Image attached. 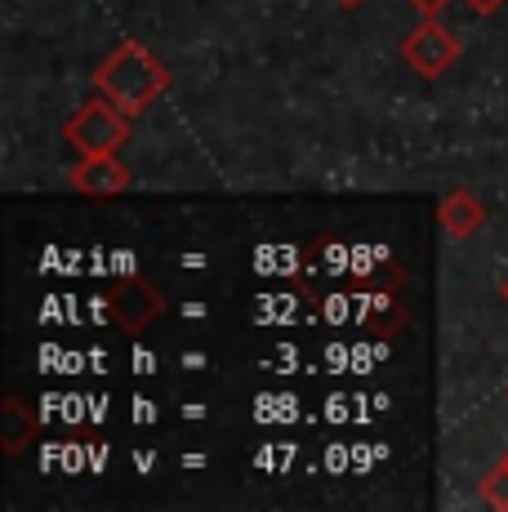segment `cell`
Returning <instances> with one entry per match:
<instances>
[{"mask_svg": "<svg viewBox=\"0 0 508 512\" xmlns=\"http://www.w3.org/2000/svg\"><path fill=\"white\" fill-rule=\"evenodd\" d=\"M94 90L112 98L121 112L139 116V112H148L165 90H170V67H165L148 45L125 41V45H116L99 67H94Z\"/></svg>", "mask_w": 508, "mask_h": 512, "instance_id": "cell-1", "label": "cell"}, {"mask_svg": "<svg viewBox=\"0 0 508 512\" xmlns=\"http://www.w3.org/2000/svg\"><path fill=\"white\" fill-rule=\"evenodd\" d=\"M63 139L72 143L76 156H112L130 139V112H121L112 98L99 94L63 125Z\"/></svg>", "mask_w": 508, "mask_h": 512, "instance_id": "cell-2", "label": "cell"}, {"mask_svg": "<svg viewBox=\"0 0 508 512\" xmlns=\"http://www.w3.org/2000/svg\"><path fill=\"white\" fill-rule=\"evenodd\" d=\"M402 58L415 67L419 76L437 81L442 72H451V63L459 58V41L446 32L442 23H437V14H424V23H419L415 32L402 41Z\"/></svg>", "mask_w": 508, "mask_h": 512, "instance_id": "cell-3", "label": "cell"}, {"mask_svg": "<svg viewBox=\"0 0 508 512\" xmlns=\"http://www.w3.org/2000/svg\"><path fill=\"white\" fill-rule=\"evenodd\" d=\"M67 179H72V187L81 196H121V192H130L134 174H130V165L116 161V152H112V156H81Z\"/></svg>", "mask_w": 508, "mask_h": 512, "instance_id": "cell-4", "label": "cell"}, {"mask_svg": "<svg viewBox=\"0 0 508 512\" xmlns=\"http://www.w3.org/2000/svg\"><path fill=\"white\" fill-rule=\"evenodd\" d=\"M107 303H112V317L121 321V326L130 330V334H139L143 326H152V321L161 317V308H165L161 294H156L143 277L121 281V285L112 290V299H107Z\"/></svg>", "mask_w": 508, "mask_h": 512, "instance_id": "cell-5", "label": "cell"}, {"mask_svg": "<svg viewBox=\"0 0 508 512\" xmlns=\"http://www.w3.org/2000/svg\"><path fill=\"white\" fill-rule=\"evenodd\" d=\"M442 228H446V236H455V241H468V236H477L486 228V205L477 201L473 192H451L442 201Z\"/></svg>", "mask_w": 508, "mask_h": 512, "instance_id": "cell-6", "label": "cell"}, {"mask_svg": "<svg viewBox=\"0 0 508 512\" xmlns=\"http://www.w3.org/2000/svg\"><path fill=\"white\" fill-rule=\"evenodd\" d=\"M36 437V419L23 410V401H5V450L9 455H18V450H27Z\"/></svg>", "mask_w": 508, "mask_h": 512, "instance_id": "cell-7", "label": "cell"}, {"mask_svg": "<svg viewBox=\"0 0 508 512\" xmlns=\"http://www.w3.org/2000/svg\"><path fill=\"white\" fill-rule=\"evenodd\" d=\"M482 499L491 508H508V464L500 459L491 472H486V481H482Z\"/></svg>", "mask_w": 508, "mask_h": 512, "instance_id": "cell-8", "label": "cell"}, {"mask_svg": "<svg viewBox=\"0 0 508 512\" xmlns=\"http://www.w3.org/2000/svg\"><path fill=\"white\" fill-rule=\"evenodd\" d=\"M410 5H415V9H419V14H437V9H442V5H446V0H410Z\"/></svg>", "mask_w": 508, "mask_h": 512, "instance_id": "cell-9", "label": "cell"}, {"mask_svg": "<svg viewBox=\"0 0 508 512\" xmlns=\"http://www.w3.org/2000/svg\"><path fill=\"white\" fill-rule=\"evenodd\" d=\"M468 5H473V9H477V14H495V9H500V5H504V0H468Z\"/></svg>", "mask_w": 508, "mask_h": 512, "instance_id": "cell-10", "label": "cell"}, {"mask_svg": "<svg viewBox=\"0 0 508 512\" xmlns=\"http://www.w3.org/2000/svg\"><path fill=\"white\" fill-rule=\"evenodd\" d=\"M339 5H344V9H357V5H366V0H339Z\"/></svg>", "mask_w": 508, "mask_h": 512, "instance_id": "cell-11", "label": "cell"}, {"mask_svg": "<svg viewBox=\"0 0 508 512\" xmlns=\"http://www.w3.org/2000/svg\"><path fill=\"white\" fill-rule=\"evenodd\" d=\"M500 294H504V303H508V281H504V285H500Z\"/></svg>", "mask_w": 508, "mask_h": 512, "instance_id": "cell-12", "label": "cell"}, {"mask_svg": "<svg viewBox=\"0 0 508 512\" xmlns=\"http://www.w3.org/2000/svg\"><path fill=\"white\" fill-rule=\"evenodd\" d=\"M504 464H508V455H504Z\"/></svg>", "mask_w": 508, "mask_h": 512, "instance_id": "cell-13", "label": "cell"}]
</instances>
